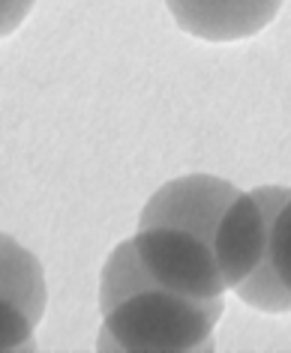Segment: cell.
I'll list each match as a JSON object with an SVG mask.
<instances>
[{"instance_id":"cell-1","label":"cell","mask_w":291,"mask_h":353,"mask_svg":"<svg viewBox=\"0 0 291 353\" xmlns=\"http://www.w3.org/2000/svg\"><path fill=\"white\" fill-rule=\"evenodd\" d=\"M165 288L180 296H225L214 249L178 228H138L132 240L109 254L100 276V312H109L135 290Z\"/></svg>"},{"instance_id":"cell-2","label":"cell","mask_w":291,"mask_h":353,"mask_svg":"<svg viewBox=\"0 0 291 353\" xmlns=\"http://www.w3.org/2000/svg\"><path fill=\"white\" fill-rule=\"evenodd\" d=\"M225 312L223 296L196 299L165 288H144L102 312L100 350H210L214 326Z\"/></svg>"},{"instance_id":"cell-3","label":"cell","mask_w":291,"mask_h":353,"mask_svg":"<svg viewBox=\"0 0 291 353\" xmlns=\"http://www.w3.org/2000/svg\"><path fill=\"white\" fill-rule=\"evenodd\" d=\"M291 198L288 186H259L252 192H241L234 204L219 219L216 236L210 243L214 258L219 263L228 290L250 276L267 254V240L273 219L282 204Z\"/></svg>"},{"instance_id":"cell-4","label":"cell","mask_w":291,"mask_h":353,"mask_svg":"<svg viewBox=\"0 0 291 353\" xmlns=\"http://www.w3.org/2000/svg\"><path fill=\"white\" fill-rule=\"evenodd\" d=\"M241 189L214 174H187L169 180L147 198L138 228H178L207 245L214 243L219 219L234 204Z\"/></svg>"},{"instance_id":"cell-5","label":"cell","mask_w":291,"mask_h":353,"mask_svg":"<svg viewBox=\"0 0 291 353\" xmlns=\"http://www.w3.org/2000/svg\"><path fill=\"white\" fill-rule=\"evenodd\" d=\"M174 24L205 42H237L261 33L282 0H165Z\"/></svg>"},{"instance_id":"cell-6","label":"cell","mask_w":291,"mask_h":353,"mask_svg":"<svg viewBox=\"0 0 291 353\" xmlns=\"http://www.w3.org/2000/svg\"><path fill=\"white\" fill-rule=\"evenodd\" d=\"M0 299L19 305L33 323L42 321L48 303L46 270L30 249L0 234Z\"/></svg>"},{"instance_id":"cell-7","label":"cell","mask_w":291,"mask_h":353,"mask_svg":"<svg viewBox=\"0 0 291 353\" xmlns=\"http://www.w3.org/2000/svg\"><path fill=\"white\" fill-rule=\"evenodd\" d=\"M232 290L243 305L255 308V312H267V314L291 312V290L282 285V279L276 276V270H273V263H270V254H264V261L259 267Z\"/></svg>"},{"instance_id":"cell-8","label":"cell","mask_w":291,"mask_h":353,"mask_svg":"<svg viewBox=\"0 0 291 353\" xmlns=\"http://www.w3.org/2000/svg\"><path fill=\"white\" fill-rule=\"evenodd\" d=\"M33 326H37V323H33L19 305L0 299V353L37 350Z\"/></svg>"},{"instance_id":"cell-9","label":"cell","mask_w":291,"mask_h":353,"mask_svg":"<svg viewBox=\"0 0 291 353\" xmlns=\"http://www.w3.org/2000/svg\"><path fill=\"white\" fill-rule=\"evenodd\" d=\"M267 254H270V263H273V270H276V276L282 279V285L291 290V198L282 204L276 219H273Z\"/></svg>"},{"instance_id":"cell-10","label":"cell","mask_w":291,"mask_h":353,"mask_svg":"<svg viewBox=\"0 0 291 353\" xmlns=\"http://www.w3.org/2000/svg\"><path fill=\"white\" fill-rule=\"evenodd\" d=\"M37 0H0V39H6L28 21Z\"/></svg>"}]
</instances>
